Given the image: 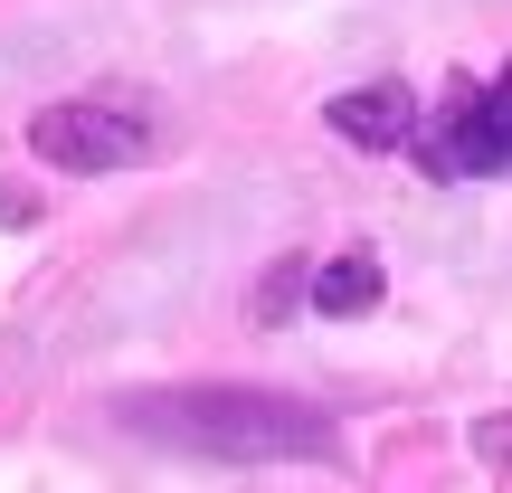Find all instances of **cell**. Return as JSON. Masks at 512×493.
<instances>
[{"mask_svg": "<svg viewBox=\"0 0 512 493\" xmlns=\"http://www.w3.org/2000/svg\"><path fill=\"white\" fill-rule=\"evenodd\" d=\"M124 427L181 446V456H209V465H332L342 456V427L323 408L285 399V389H228V380L143 389V399H124Z\"/></svg>", "mask_w": 512, "mask_h": 493, "instance_id": "1", "label": "cell"}, {"mask_svg": "<svg viewBox=\"0 0 512 493\" xmlns=\"http://www.w3.org/2000/svg\"><path fill=\"white\" fill-rule=\"evenodd\" d=\"M152 143H162V124H152V105L133 86L57 95V105H38V124H29V152L57 162V171H124V162H143Z\"/></svg>", "mask_w": 512, "mask_h": 493, "instance_id": "2", "label": "cell"}, {"mask_svg": "<svg viewBox=\"0 0 512 493\" xmlns=\"http://www.w3.org/2000/svg\"><path fill=\"white\" fill-rule=\"evenodd\" d=\"M427 171H437V181H484V171H512V67H503V86H475V76H465V86L437 105Z\"/></svg>", "mask_w": 512, "mask_h": 493, "instance_id": "3", "label": "cell"}, {"mask_svg": "<svg viewBox=\"0 0 512 493\" xmlns=\"http://www.w3.org/2000/svg\"><path fill=\"white\" fill-rule=\"evenodd\" d=\"M332 133L361 152H408L418 143V95L408 86H351L342 105H332Z\"/></svg>", "mask_w": 512, "mask_h": 493, "instance_id": "4", "label": "cell"}, {"mask_svg": "<svg viewBox=\"0 0 512 493\" xmlns=\"http://www.w3.org/2000/svg\"><path fill=\"white\" fill-rule=\"evenodd\" d=\"M370 304H380V266H370V256L313 266V313H370Z\"/></svg>", "mask_w": 512, "mask_h": 493, "instance_id": "5", "label": "cell"}, {"mask_svg": "<svg viewBox=\"0 0 512 493\" xmlns=\"http://www.w3.org/2000/svg\"><path fill=\"white\" fill-rule=\"evenodd\" d=\"M475 456H494V465H512V418H484V427H475Z\"/></svg>", "mask_w": 512, "mask_h": 493, "instance_id": "6", "label": "cell"}]
</instances>
